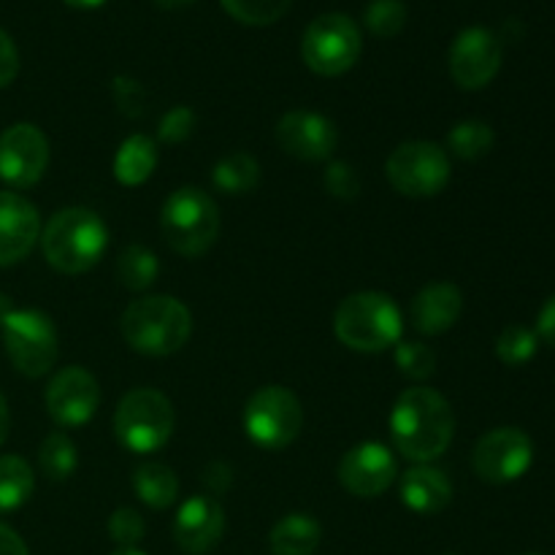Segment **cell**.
Wrapping results in <instances>:
<instances>
[{
	"label": "cell",
	"mask_w": 555,
	"mask_h": 555,
	"mask_svg": "<svg viewBox=\"0 0 555 555\" xmlns=\"http://www.w3.org/2000/svg\"><path fill=\"white\" fill-rule=\"evenodd\" d=\"M531 555H534V553H531Z\"/></svg>",
	"instance_id": "obj_45"
},
{
	"label": "cell",
	"mask_w": 555,
	"mask_h": 555,
	"mask_svg": "<svg viewBox=\"0 0 555 555\" xmlns=\"http://www.w3.org/2000/svg\"><path fill=\"white\" fill-rule=\"evenodd\" d=\"M502 57V41L496 33L482 25H472L461 30L450 47V76L461 90H482L496 79Z\"/></svg>",
	"instance_id": "obj_12"
},
{
	"label": "cell",
	"mask_w": 555,
	"mask_h": 555,
	"mask_svg": "<svg viewBox=\"0 0 555 555\" xmlns=\"http://www.w3.org/2000/svg\"><path fill=\"white\" fill-rule=\"evenodd\" d=\"M304 410L296 393L282 385H266L244 406V431L263 450H282L301 434Z\"/></svg>",
	"instance_id": "obj_9"
},
{
	"label": "cell",
	"mask_w": 555,
	"mask_h": 555,
	"mask_svg": "<svg viewBox=\"0 0 555 555\" xmlns=\"http://www.w3.org/2000/svg\"><path fill=\"white\" fill-rule=\"evenodd\" d=\"M225 534V513L209 496H193L179 507L173 520V542L179 551L190 555H204L220 545Z\"/></svg>",
	"instance_id": "obj_18"
},
{
	"label": "cell",
	"mask_w": 555,
	"mask_h": 555,
	"mask_svg": "<svg viewBox=\"0 0 555 555\" xmlns=\"http://www.w3.org/2000/svg\"><path fill=\"white\" fill-rule=\"evenodd\" d=\"M155 3L160 5V9H168V11H173V9H184V5L195 3V0H155Z\"/></svg>",
	"instance_id": "obj_43"
},
{
	"label": "cell",
	"mask_w": 555,
	"mask_h": 555,
	"mask_svg": "<svg viewBox=\"0 0 555 555\" xmlns=\"http://www.w3.org/2000/svg\"><path fill=\"white\" fill-rule=\"evenodd\" d=\"M363 36L347 14H323L307 27L301 38V57L318 76H341L358 63Z\"/></svg>",
	"instance_id": "obj_8"
},
{
	"label": "cell",
	"mask_w": 555,
	"mask_h": 555,
	"mask_svg": "<svg viewBox=\"0 0 555 555\" xmlns=\"http://www.w3.org/2000/svg\"><path fill=\"white\" fill-rule=\"evenodd\" d=\"M401 502L417 515H437L453 502V482L442 469L431 464H417L401 477Z\"/></svg>",
	"instance_id": "obj_20"
},
{
	"label": "cell",
	"mask_w": 555,
	"mask_h": 555,
	"mask_svg": "<svg viewBox=\"0 0 555 555\" xmlns=\"http://www.w3.org/2000/svg\"><path fill=\"white\" fill-rule=\"evenodd\" d=\"M461 309H464V296L459 287L450 282H434L412 298L410 323L421 334L437 336L459 323Z\"/></svg>",
	"instance_id": "obj_19"
},
{
	"label": "cell",
	"mask_w": 555,
	"mask_h": 555,
	"mask_svg": "<svg viewBox=\"0 0 555 555\" xmlns=\"http://www.w3.org/2000/svg\"><path fill=\"white\" fill-rule=\"evenodd\" d=\"M112 555H144V553L135 551V547H119V551H114Z\"/></svg>",
	"instance_id": "obj_44"
},
{
	"label": "cell",
	"mask_w": 555,
	"mask_h": 555,
	"mask_svg": "<svg viewBox=\"0 0 555 555\" xmlns=\"http://www.w3.org/2000/svg\"><path fill=\"white\" fill-rule=\"evenodd\" d=\"M323 182H325V190H328L334 198L352 201L358 193H361V177H358V171L350 166V163H339V160L331 163Z\"/></svg>",
	"instance_id": "obj_34"
},
{
	"label": "cell",
	"mask_w": 555,
	"mask_h": 555,
	"mask_svg": "<svg viewBox=\"0 0 555 555\" xmlns=\"http://www.w3.org/2000/svg\"><path fill=\"white\" fill-rule=\"evenodd\" d=\"M43 258L60 274H85L108 247V228L85 206L57 211L41 233Z\"/></svg>",
	"instance_id": "obj_2"
},
{
	"label": "cell",
	"mask_w": 555,
	"mask_h": 555,
	"mask_svg": "<svg viewBox=\"0 0 555 555\" xmlns=\"http://www.w3.org/2000/svg\"><path fill=\"white\" fill-rule=\"evenodd\" d=\"M160 274V263H157L155 253L141 244H130L117 260V280L122 282L128 291H146L152 282Z\"/></svg>",
	"instance_id": "obj_28"
},
{
	"label": "cell",
	"mask_w": 555,
	"mask_h": 555,
	"mask_svg": "<svg viewBox=\"0 0 555 555\" xmlns=\"http://www.w3.org/2000/svg\"><path fill=\"white\" fill-rule=\"evenodd\" d=\"M193 334V314L173 296H146L122 314V336L135 352L152 358L173 356Z\"/></svg>",
	"instance_id": "obj_3"
},
{
	"label": "cell",
	"mask_w": 555,
	"mask_h": 555,
	"mask_svg": "<svg viewBox=\"0 0 555 555\" xmlns=\"http://www.w3.org/2000/svg\"><path fill=\"white\" fill-rule=\"evenodd\" d=\"M493 141L496 135H493L491 125H486L482 119H464L448 133V150L461 160H480L493 150Z\"/></svg>",
	"instance_id": "obj_27"
},
{
	"label": "cell",
	"mask_w": 555,
	"mask_h": 555,
	"mask_svg": "<svg viewBox=\"0 0 555 555\" xmlns=\"http://www.w3.org/2000/svg\"><path fill=\"white\" fill-rule=\"evenodd\" d=\"M9 426H11V417H9V401H5L3 390H0V444L5 442L9 437Z\"/></svg>",
	"instance_id": "obj_40"
},
{
	"label": "cell",
	"mask_w": 555,
	"mask_h": 555,
	"mask_svg": "<svg viewBox=\"0 0 555 555\" xmlns=\"http://www.w3.org/2000/svg\"><path fill=\"white\" fill-rule=\"evenodd\" d=\"M276 144L298 160H328L339 146V130L323 114L287 112L276 122Z\"/></svg>",
	"instance_id": "obj_16"
},
{
	"label": "cell",
	"mask_w": 555,
	"mask_h": 555,
	"mask_svg": "<svg viewBox=\"0 0 555 555\" xmlns=\"http://www.w3.org/2000/svg\"><path fill=\"white\" fill-rule=\"evenodd\" d=\"M63 3H68L70 9H81V11H92V9H101L106 0H63Z\"/></svg>",
	"instance_id": "obj_41"
},
{
	"label": "cell",
	"mask_w": 555,
	"mask_h": 555,
	"mask_svg": "<svg viewBox=\"0 0 555 555\" xmlns=\"http://www.w3.org/2000/svg\"><path fill=\"white\" fill-rule=\"evenodd\" d=\"M385 173L406 198H434L450 182V157L434 141H406L390 152Z\"/></svg>",
	"instance_id": "obj_10"
},
{
	"label": "cell",
	"mask_w": 555,
	"mask_h": 555,
	"mask_svg": "<svg viewBox=\"0 0 555 555\" xmlns=\"http://www.w3.org/2000/svg\"><path fill=\"white\" fill-rule=\"evenodd\" d=\"M36 488V475L30 464L20 455H0V513H14Z\"/></svg>",
	"instance_id": "obj_24"
},
{
	"label": "cell",
	"mask_w": 555,
	"mask_h": 555,
	"mask_svg": "<svg viewBox=\"0 0 555 555\" xmlns=\"http://www.w3.org/2000/svg\"><path fill=\"white\" fill-rule=\"evenodd\" d=\"M217 190L228 195H244L258 188L260 182V163L247 152H231L222 157L211 171Z\"/></svg>",
	"instance_id": "obj_25"
},
{
	"label": "cell",
	"mask_w": 555,
	"mask_h": 555,
	"mask_svg": "<svg viewBox=\"0 0 555 555\" xmlns=\"http://www.w3.org/2000/svg\"><path fill=\"white\" fill-rule=\"evenodd\" d=\"M220 3L242 25L266 27L285 16L291 11L293 0H220Z\"/></svg>",
	"instance_id": "obj_29"
},
{
	"label": "cell",
	"mask_w": 555,
	"mask_h": 555,
	"mask_svg": "<svg viewBox=\"0 0 555 555\" xmlns=\"http://www.w3.org/2000/svg\"><path fill=\"white\" fill-rule=\"evenodd\" d=\"M38 466H41V475L52 482H65L74 475L79 466V453L68 434L52 431L43 439L41 450H38Z\"/></svg>",
	"instance_id": "obj_26"
},
{
	"label": "cell",
	"mask_w": 555,
	"mask_h": 555,
	"mask_svg": "<svg viewBox=\"0 0 555 555\" xmlns=\"http://www.w3.org/2000/svg\"><path fill=\"white\" fill-rule=\"evenodd\" d=\"M41 236L38 209L20 193L0 190V269L25 260Z\"/></svg>",
	"instance_id": "obj_17"
},
{
	"label": "cell",
	"mask_w": 555,
	"mask_h": 555,
	"mask_svg": "<svg viewBox=\"0 0 555 555\" xmlns=\"http://www.w3.org/2000/svg\"><path fill=\"white\" fill-rule=\"evenodd\" d=\"M193 130H195L193 108L177 106L160 119V130H157V135H160V141H168V144H182V141H188L190 135H193Z\"/></svg>",
	"instance_id": "obj_35"
},
{
	"label": "cell",
	"mask_w": 555,
	"mask_h": 555,
	"mask_svg": "<svg viewBox=\"0 0 555 555\" xmlns=\"http://www.w3.org/2000/svg\"><path fill=\"white\" fill-rule=\"evenodd\" d=\"M399 475L393 453L379 442H361L339 461V482L358 499H374L388 491Z\"/></svg>",
	"instance_id": "obj_15"
},
{
	"label": "cell",
	"mask_w": 555,
	"mask_h": 555,
	"mask_svg": "<svg viewBox=\"0 0 555 555\" xmlns=\"http://www.w3.org/2000/svg\"><path fill=\"white\" fill-rule=\"evenodd\" d=\"M101 404L98 379L87 369L68 366L54 374L47 388V410L57 426L76 428L92 421Z\"/></svg>",
	"instance_id": "obj_14"
},
{
	"label": "cell",
	"mask_w": 555,
	"mask_h": 555,
	"mask_svg": "<svg viewBox=\"0 0 555 555\" xmlns=\"http://www.w3.org/2000/svg\"><path fill=\"white\" fill-rule=\"evenodd\" d=\"M406 16H410V11H406L404 0H372L366 5L363 22H366L372 36L393 38L404 30Z\"/></svg>",
	"instance_id": "obj_31"
},
{
	"label": "cell",
	"mask_w": 555,
	"mask_h": 555,
	"mask_svg": "<svg viewBox=\"0 0 555 555\" xmlns=\"http://www.w3.org/2000/svg\"><path fill=\"white\" fill-rule=\"evenodd\" d=\"M133 491L146 507L166 509L177 502L179 496V480L173 469L163 464H144L135 469L133 475Z\"/></svg>",
	"instance_id": "obj_23"
},
{
	"label": "cell",
	"mask_w": 555,
	"mask_h": 555,
	"mask_svg": "<svg viewBox=\"0 0 555 555\" xmlns=\"http://www.w3.org/2000/svg\"><path fill=\"white\" fill-rule=\"evenodd\" d=\"M114 98H117L122 112H128L130 117H139L141 103H144V90L139 87V81L119 76V79L114 81Z\"/></svg>",
	"instance_id": "obj_36"
},
{
	"label": "cell",
	"mask_w": 555,
	"mask_h": 555,
	"mask_svg": "<svg viewBox=\"0 0 555 555\" xmlns=\"http://www.w3.org/2000/svg\"><path fill=\"white\" fill-rule=\"evenodd\" d=\"M404 318L396 301L385 293H352L334 314V334L356 352H383L399 345Z\"/></svg>",
	"instance_id": "obj_4"
},
{
	"label": "cell",
	"mask_w": 555,
	"mask_h": 555,
	"mask_svg": "<svg viewBox=\"0 0 555 555\" xmlns=\"http://www.w3.org/2000/svg\"><path fill=\"white\" fill-rule=\"evenodd\" d=\"M146 534V524L141 513L130 507H119L117 513L108 518V537L117 542L119 547H135Z\"/></svg>",
	"instance_id": "obj_33"
},
{
	"label": "cell",
	"mask_w": 555,
	"mask_h": 555,
	"mask_svg": "<svg viewBox=\"0 0 555 555\" xmlns=\"http://www.w3.org/2000/svg\"><path fill=\"white\" fill-rule=\"evenodd\" d=\"M531 461H534V444H531L529 434L504 426L493 428L477 442L475 453H472V469L482 482L507 486L529 472Z\"/></svg>",
	"instance_id": "obj_11"
},
{
	"label": "cell",
	"mask_w": 555,
	"mask_h": 555,
	"mask_svg": "<svg viewBox=\"0 0 555 555\" xmlns=\"http://www.w3.org/2000/svg\"><path fill=\"white\" fill-rule=\"evenodd\" d=\"M0 555H30L22 537L5 524H0Z\"/></svg>",
	"instance_id": "obj_39"
},
{
	"label": "cell",
	"mask_w": 555,
	"mask_h": 555,
	"mask_svg": "<svg viewBox=\"0 0 555 555\" xmlns=\"http://www.w3.org/2000/svg\"><path fill=\"white\" fill-rule=\"evenodd\" d=\"M3 345L11 366L22 377L38 379L52 372L60 352L57 328L41 309H14L3 325Z\"/></svg>",
	"instance_id": "obj_7"
},
{
	"label": "cell",
	"mask_w": 555,
	"mask_h": 555,
	"mask_svg": "<svg viewBox=\"0 0 555 555\" xmlns=\"http://www.w3.org/2000/svg\"><path fill=\"white\" fill-rule=\"evenodd\" d=\"M11 312H14V304H11V298L5 296V293H0V325L9 320Z\"/></svg>",
	"instance_id": "obj_42"
},
{
	"label": "cell",
	"mask_w": 555,
	"mask_h": 555,
	"mask_svg": "<svg viewBox=\"0 0 555 555\" xmlns=\"http://www.w3.org/2000/svg\"><path fill=\"white\" fill-rule=\"evenodd\" d=\"M20 74V52H16V43L11 41V36L5 30H0V90L9 87L11 81Z\"/></svg>",
	"instance_id": "obj_37"
},
{
	"label": "cell",
	"mask_w": 555,
	"mask_h": 555,
	"mask_svg": "<svg viewBox=\"0 0 555 555\" xmlns=\"http://www.w3.org/2000/svg\"><path fill=\"white\" fill-rule=\"evenodd\" d=\"M455 417L448 399L434 388H410L390 412V439L412 464H431L450 448Z\"/></svg>",
	"instance_id": "obj_1"
},
{
	"label": "cell",
	"mask_w": 555,
	"mask_h": 555,
	"mask_svg": "<svg viewBox=\"0 0 555 555\" xmlns=\"http://www.w3.org/2000/svg\"><path fill=\"white\" fill-rule=\"evenodd\" d=\"M396 366L410 379H428L437 372V356L423 341H399L396 345Z\"/></svg>",
	"instance_id": "obj_32"
},
{
	"label": "cell",
	"mask_w": 555,
	"mask_h": 555,
	"mask_svg": "<svg viewBox=\"0 0 555 555\" xmlns=\"http://www.w3.org/2000/svg\"><path fill=\"white\" fill-rule=\"evenodd\" d=\"M537 336L547 345L555 347V296L545 301V307L540 309V318H537Z\"/></svg>",
	"instance_id": "obj_38"
},
{
	"label": "cell",
	"mask_w": 555,
	"mask_h": 555,
	"mask_svg": "<svg viewBox=\"0 0 555 555\" xmlns=\"http://www.w3.org/2000/svg\"><path fill=\"white\" fill-rule=\"evenodd\" d=\"M157 168V144L144 133H135L119 144L114 157V177L125 188H139L155 173Z\"/></svg>",
	"instance_id": "obj_22"
},
{
	"label": "cell",
	"mask_w": 555,
	"mask_h": 555,
	"mask_svg": "<svg viewBox=\"0 0 555 555\" xmlns=\"http://www.w3.org/2000/svg\"><path fill=\"white\" fill-rule=\"evenodd\" d=\"M537 347H540L537 331L526 325H507L496 339V356L507 366H524L537 356Z\"/></svg>",
	"instance_id": "obj_30"
},
{
	"label": "cell",
	"mask_w": 555,
	"mask_h": 555,
	"mask_svg": "<svg viewBox=\"0 0 555 555\" xmlns=\"http://www.w3.org/2000/svg\"><path fill=\"white\" fill-rule=\"evenodd\" d=\"M114 434L130 453H157L173 434V406L168 396L155 388H135L125 393L114 412Z\"/></svg>",
	"instance_id": "obj_6"
},
{
	"label": "cell",
	"mask_w": 555,
	"mask_h": 555,
	"mask_svg": "<svg viewBox=\"0 0 555 555\" xmlns=\"http://www.w3.org/2000/svg\"><path fill=\"white\" fill-rule=\"evenodd\" d=\"M323 540V526L307 513L285 515L271 529L269 547L271 555H314Z\"/></svg>",
	"instance_id": "obj_21"
},
{
	"label": "cell",
	"mask_w": 555,
	"mask_h": 555,
	"mask_svg": "<svg viewBox=\"0 0 555 555\" xmlns=\"http://www.w3.org/2000/svg\"><path fill=\"white\" fill-rule=\"evenodd\" d=\"M49 166V141L36 125L16 122L0 133V179L16 190H27Z\"/></svg>",
	"instance_id": "obj_13"
},
{
	"label": "cell",
	"mask_w": 555,
	"mask_h": 555,
	"mask_svg": "<svg viewBox=\"0 0 555 555\" xmlns=\"http://www.w3.org/2000/svg\"><path fill=\"white\" fill-rule=\"evenodd\" d=\"M163 238L173 253L198 258L209 253L220 233V209L215 198L201 188H179L163 204Z\"/></svg>",
	"instance_id": "obj_5"
}]
</instances>
